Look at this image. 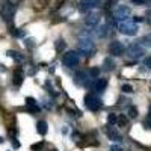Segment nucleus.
<instances>
[{"label":"nucleus","mask_w":151,"mask_h":151,"mask_svg":"<svg viewBox=\"0 0 151 151\" xmlns=\"http://www.w3.org/2000/svg\"><path fill=\"white\" fill-rule=\"evenodd\" d=\"M118 29H119L121 33L129 35V36H133V35L137 33V26H136V23H134V21H129V20H122V21H119Z\"/></svg>","instance_id":"f257e3e1"},{"label":"nucleus","mask_w":151,"mask_h":151,"mask_svg":"<svg viewBox=\"0 0 151 151\" xmlns=\"http://www.w3.org/2000/svg\"><path fill=\"white\" fill-rule=\"evenodd\" d=\"M95 48V44L89 40V38H80L79 40V50L85 55V56H89Z\"/></svg>","instance_id":"f03ea898"},{"label":"nucleus","mask_w":151,"mask_h":151,"mask_svg":"<svg viewBox=\"0 0 151 151\" xmlns=\"http://www.w3.org/2000/svg\"><path fill=\"white\" fill-rule=\"evenodd\" d=\"M85 104H86V107L89 110L95 112V110H98L100 107H101V100H100L97 95H94V94H88L85 97Z\"/></svg>","instance_id":"7ed1b4c3"},{"label":"nucleus","mask_w":151,"mask_h":151,"mask_svg":"<svg viewBox=\"0 0 151 151\" xmlns=\"http://www.w3.org/2000/svg\"><path fill=\"white\" fill-rule=\"evenodd\" d=\"M62 62H64V65L68 67V68H73L79 64V55L76 52H68L64 55V59H62Z\"/></svg>","instance_id":"20e7f679"},{"label":"nucleus","mask_w":151,"mask_h":151,"mask_svg":"<svg viewBox=\"0 0 151 151\" xmlns=\"http://www.w3.org/2000/svg\"><path fill=\"white\" fill-rule=\"evenodd\" d=\"M2 17L6 20V21H11L12 20V17H14V14H15V6L12 5L11 2H5L3 5H2Z\"/></svg>","instance_id":"39448f33"},{"label":"nucleus","mask_w":151,"mask_h":151,"mask_svg":"<svg viewBox=\"0 0 151 151\" xmlns=\"http://www.w3.org/2000/svg\"><path fill=\"white\" fill-rule=\"evenodd\" d=\"M125 52V47L122 45V42L119 41H113L110 45H109V53L112 56H122Z\"/></svg>","instance_id":"423d86ee"},{"label":"nucleus","mask_w":151,"mask_h":151,"mask_svg":"<svg viewBox=\"0 0 151 151\" xmlns=\"http://www.w3.org/2000/svg\"><path fill=\"white\" fill-rule=\"evenodd\" d=\"M127 55H129V58H132V59H139L142 55H145L144 53V48L139 45V44H133V45H130L129 48H127Z\"/></svg>","instance_id":"0eeeda50"},{"label":"nucleus","mask_w":151,"mask_h":151,"mask_svg":"<svg viewBox=\"0 0 151 151\" xmlns=\"http://www.w3.org/2000/svg\"><path fill=\"white\" fill-rule=\"evenodd\" d=\"M129 15H130V8L129 6H118L115 9V18L119 20V21L125 20Z\"/></svg>","instance_id":"6e6552de"},{"label":"nucleus","mask_w":151,"mask_h":151,"mask_svg":"<svg viewBox=\"0 0 151 151\" xmlns=\"http://www.w3.org/2000/svg\"><path fill=\"white\" fill-rule=\"evenodd\" d=\"M100 6V0H80L79 2V9L86 11V9H94Z\"/></svg>","instance_id":"1a4fd4ad"},{"label":"nucleus","mask_w":151,"mask_h":151,"mask_svg":"<svg viewBox=\"0 0 151 151\" xmlns=\"http://www.w3.org/2000/svg\"><path fill=\"white\" fill-rule=\"evenodd\" d=\"M107 86V80L106 79H97L94 83H92V89L97 91V92H103Z\"/></svg>","instance_id":"9d476101"},{"label":"nucleus","mask_w":151,"mask_h":151,"mask_svg":"<svg viewBox=\"0 0 151 151\" xmlns=\"http://www.w3.org/2000/svg\"><path fill=\"white\" fill-rule=\"evenodd\" d=\"M76 83L77 85H82V86H86L89 83V77H88V74L85 71H80L76 74Z\"/></svg>","instance_id":"9b49d317"},{"label":"nucleus","mask_w":151,"mask_h":151,"mask_svg":"<svg viewBox=\"0 0 151 151\" xmlns=\"http://www.w3.org/2000/svg\"><path fill=\"white\" fill-rule=\"evenodd\" d=\"M100 21V14H97V12H94V14H89L86 17L85 23L88 24V26H95V24Z\"/></svg>","instance_id":"f8f14e48"},{"label":"nucleus","mask_w":151,"mask_h":151,"mask_svg":"<svg viewBox=\"0 0 151 151\" xmlns=\"http://www.w3.org/2000/svg\"><path fill=\"white\" fill-rule=\"evenodd\" d=\"M9 58H12L14 60H17V62H23L24 60V56L21 55V53H18V52H14V50H8V53H6Z\"/></svg>","instance_id":"ddd939ff"},{"label":"nucleus","mask_w":151,"mask_h":151,"mask_svg":"<svg viewBox=\"0 0 151 151\" xmlns=\"http://www.w3.org/2000/svg\"><path fill=\"white\" fill-rule=\"evenodd\" d=\"M23 83V71L18 68V70H15V73H14V85L15 86H20Z\"/></svg>","instance_id":"4468645a"},{"label":"nucleus","mask_w":151,"mask_h":151,"mask_svg":"<svg viewBox=\"0 0 151 151\" xmlns=\"http://www.w3.org/2000/svg\"><path fill=\"white\" fill-rule=\"evenodd\" d=\"M36 130H38V133H40V134H47V122L45 121H40V122H38L36 124Z\"/></svg>","instance_id":"2eb2a0df"},{"label":"nucleus","mask_w":151,"mask_h":151,"mask_svg":"<svg viewBox=\"0 0 151 151\" xmlns=\"http://www.w3.org/2000/svg\"><path fill=\"white\" fill-rule=\"evenodd\" d=\"M107 134H109L110 139H112V141H115V142H121V141H122V139H121V134L116 133V132H113V130H109Z\"/></svg>","instance_id":"dca6fc26"},{"label":"nucleus","mask_w":151,"mask_h":151,"mask_svg":"<svg viewBox=\"0 0 151 151\" xmlns=\"http://www.w3.org/2000/svg\"><path fill=\"white\" fill-rule=\"evenodd\" d=\"M103 65H104V70H107V71H112L113 67H115V64H113V60H112L110 58H106V59H104Z\"/></svg>","instance_id":"f3484780"},{"label":"nucleus","mask_w":151,"mask_h":151,"mask_svg":"<svg viewBox=\"0 0 151 151\" xmlns=\"http://www.w3.org/2000/svg\"><path fill=\"white\" fill-rule=\"evenodd\" d=\"M109 26L107 24H104V26H100V29H98V36L100 38H103V36H107L109 35Z\"/></svg>","instance_id":"a211bd4d"},{"label":"nucleus","mask_w":151,"mask_h":151,"mask_svg":"<svg viewBox=\"0 0 151 151\" xmlns=\"http://www.w3.org/2000/svg\"><path fill=\"white\" fill-rule=\"evenodd\" d=\"M116 124L119 125V127H125V125H127V116L125 115H118Z\"/></svg>","instance_id":"6ab92c4d"},{"label":"nucleus","mask_w":151,"mask_h":151,"mask_svg":"<svg viewBox=\"0 0 151 151\" xmlns=\"http://www.w3.org/2000/svg\"><path fill=\"white\" fill-rule=\"evenodd\" d=\"M116 119H118V116L115 115V113H109V116H107V122H109V125L116 124Z\"/></svg>","instance_id":"aec40b11"},{"label":"nucleus","mask_w":151,"mask_h":151,"mask_svg":"<svg viewBox=\"0 0 151 151\" xmlns=\"http://www.w3.org/2000/svg\"><path fill=\"white\" fill-rule=\"evenodd\" d=\"M129 116H130V118H136V116H137V109H136L134 106H130V107H129Z\"/></svg>","instance_id":"412c9836"},{"label":"nucleus","mask_w":151,"mask_h":151,"mask_svg":"<svg viewBox=\"0 0 151 151\" xmlns=\"http://www.w3.org/2000/svg\"><path fill=\"white\" fill-rule=\"evenodd\" d=\"M42 147H44V142L41 141V142H38V144H33V145L30 147V150H32V151H41Z\"/></svg>","instance_id":"4be33fe9"},{"label":"nucleus","mask_w":151,"mask_h":151,"mask_svg":"<svg viewBox=\"0 0 151 151\" xmlns=\"http://www.w3.org/2000/svg\"><path fill=\"white\" fill-rule=\"evenodd\" d=\"M55 47H56V50H58V52H62V50L65 48V42L62 41V40H59V41H56Z\"/></svg>","instance_id":"5701e85b"},{"label":"nucleus","mask_w":151,"mask_h":151,"mask_svg":"<svg viewBox=\"0 0 151 151\" xmlns=\"http://www.w3.org/2000/svg\"><path fill=\"white\" fill-rule=\"evenodd\" d=\"M26 104H27V106H36V100L32 98V97H27V98H26Z\"/></svg>","instance_id":"b1692460"},{"label":"nucleus","mask_w":151,"mask_h":151,"mask_svg":"<svg viewBox=\"0 0 151 151\" xmlns=\"http://www.w3.org/2000/svg\"><path fill=\"white\" fill-rule=\"evenodd\" d=\"M121 89H122L124 92H129V94H130V92H133V88H132L130 85H122Z\"/></svg>","instance_id":"393cba45"},{"label":"nucleus","mask_w":151,"mask_h":151,"mask_svg":"<svg viewBox=\"0 0 151 151\" xmlns=\"http://www.w3.org/2000/svg\"><path fill=\"white\" fill-rule=\"evenodd\" d=\"M12 35H14V36H23L24 32L20 30V29H12Z\"/></svg>","instance_id":"a878e982"},{"label":"nucleus","mask_w":151,"mask_h":151,"mask_svg":"<svg viewBox=\"0 0 151 151\" xmlns=\"http://www.w3.org/2000/svg\"><path fill=\"white\" fill-rule=\"evenodd\" d=\"M142 42H145L148 47H151V35H148V36H145L144 40H142Z\"/></svg>","instance_id":"bb28decb"},{"label":"nucleus","mask_w":151,"mask_h":151,"mask_svg":"<svg viewBox=\"0 0 151 151\" xmlns=\"http://www.w3.org/2000/svg\"><path fill=\"white\" fill-rule=\"evenodd\" d=\"M133 21H134L136 24H137V23H144V21H145V18H144V17H139V15H137V17H134V18H133Z\"/></svg>","instance_id":"cd10ccee"},{"label":"nucleus","mask_w":151,"mask_h":151,"mask_svg":"<svg viewBox=\"0 0 151 151\" xmlns=\"http://www.w3.org/2000/svg\"><path fill=\"white\" fill-rule=\"evenodd\" d=\"M98 74H100V70H98V68H92V70H91V76H94V77H97Z\"/></svg>","instance_id":"c85d7f7f"},{"label":"nucleus","mask_w":151,"mask_h":151,"mask_svg":"<svg viewBox=\"0 0 151 151\" xmlns=\"http://www.w3.org/2000/svg\"><path fill=\"white\" fill-rule=\"evenodd\" d=\"M35 45V42H33V40H26V47H33Z\"/></svg>","instance_id":"c756f323"},{"label":"nucleus","mask_w":151,"mask_h":151,"mask_svg":"<svg viewBox=\"0 0 151 151\" xmlns=\"http://www.w3.org/2000/svg\"><path fill=\"white\" fill-rule=\"evenodd\" d=\"M110 151H122V148L118 147V145H112V147H110Z\"/></svg>","instance_id":"7c9ffc66"},{"label":"nucleus","mask_w":151,"mask_h":151,"mask_svg":"<svg viewBox=\"0 0 151 151\" xmlns=\"http://www.w3.org/2000/svg\"><path fill=\"white\" fill-rule=\"evenodd\" d=\"M12 147H14V148H20V142L14 139V141H12Z\"/></svg>","instance_id":"2f4dec72"},{"label":"nucleus","mask_w":151,"mask_h":151,"mask_svg":"<svg viewBox=\"0 0 151 151\" xmlns=\"http://www.w3.org/2000/svg\"><path fill=\"white\" fill-rule=\"evenodd\" d=\"M145 65L151 68V58H147V59H145Z\"/></svg>","instance_id":"473e14b6"},{"label":"nucleus","mask_w":151,"mask_h":151,"mask_svg":"<svg viewBox=\"0 0 151 151\" xmlns=\"http://www.w3.org/2000/svg\"><path fill=\"white\" fill-rule=\"evenodd\" d=\"M133 3H137V5H141V3H145V0H132Z\"/></svg>","instance_id":"72a5a7b5"},{"label":"nucleus","mask_w":151,"mask_h":151,"mask_svg":"<svg viewBox=\"0 0 151 151\" xmlns=\"http://www.w3.org/2000/svg\"><path fill=\"white\" fill-rule=\"evenodd\" d=\"M147 17H148V20H150V21H151V9H150V11H148V12H147Z\"/></svg>","instance_id":"f704fd0d"},{"label":"nucleus","mask_w":151,"mask_h":151,"mask_svg":"<svg viewBox=\"0 0 151 151\" xmlns=\"http://www.w3.org/2000/svg\"><path fill=\"white\" fill-rule=\"evenodd\" d=\"M148 115H150V118H151V107H150V112H148Z\"/></svg>","instance_id":"c9c22d12"},{"label":"nucleus","mask_w":151,"mask_h":151,"mask_svg":"<svg viewBox=\"0 0 151 151\" xmlns=\"http://www.w3.org/2000/svg\"><path fill=\"white\" fill-rule=\"evenodd\" d=\"M0 144H3V137H0Z\"/></svg>","instance_id":"e433bc0d"},{"label":"nucleus","mask_w":151,"mask_h":151,"mask_svg":"<svg viewBox=\"0 0 151 151\" xmlns=\"http://www.w3.org/2000/svg\"><path fill=\"white\" fill-rule=\"evenodd\" d=\"M52 151H58V150H52Z\"/></svg>","instance_id":"4c0bfd02"}]
</instances>
